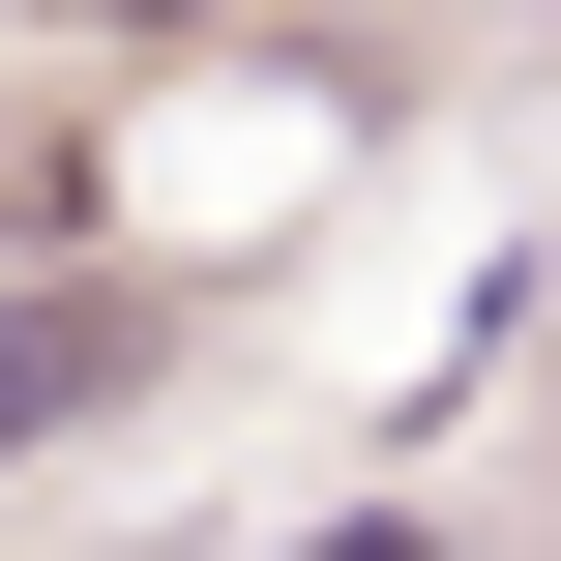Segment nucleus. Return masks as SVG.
Returning <instances> with one entry per match:
<instances>
[{"label":"nucleus","mask_w":561,"mask_h":561,"mask_svg":"<svg viewBox=\"0 0 561 561\" xmlns=\"http://www.w3.org/2000/svg\"><path fill=\"white\" fill-rule=\"evenodd\" d=\"M30 30H207V0H30Z\"/></svg>","instance_id":"f03ea898"},{"label":"nucleus","mask_w":561,"mask_h":561,"mask_svg":"<svg viewBox=\"0 0 561 561\" xmlns=\"http://www.w3.org/2000/svg\"><path fill=\"white\" fill-rule=\"evenodd\" d=\"M148 355H178V296H118V266H0V444H89Z\"/></svg>","instance_id":"f257e3e1"}]
</instances>
